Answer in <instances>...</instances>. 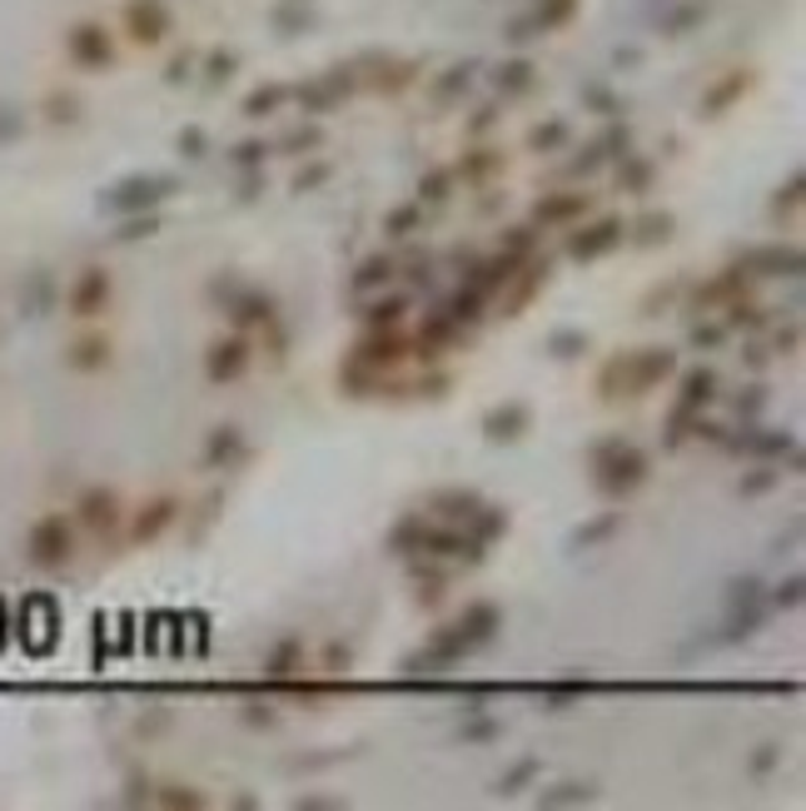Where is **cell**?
<instances>
[{
  "label": "cell",
  "mask_w": 806,
  "mask_h": 811,
  "mask_svg": "<svg viewBox=\"0 0 806 811\" xmlns=\"http://www.w3.org/2000/svg\"><path fill=\"white\" fill-rule=\"evenodd\" d=\"M389 274H394V260H384V254H379V260H368L364 270L354 274V294H368L374 284H389Z\"/></svg>",
  "instance_id": "15"
},
{
  "label": "cell",
  "mask_w": 806,
  "mask_h": 811,
  "mask_svg": "<svg viewBox=\"0 0 806 811\" xmlns=\"http://www.w3.org/2000/svg\"><path fill=\"white\" fill-rule=\"evenodd\" d=\"M239 448V429H219L215 443H209V463H219V458H229Z\"/></svg>",
  "instance_id": "22"
},
{
  "label": "cell",
  "mask_w": 806,
  "mask_h": 811,
  "mask_svg": "<svg viewBox=\"0 0 806 811\" xmlns=\"http://www.w3.org/2000/svg\"><path fill=\"white\" fill-rule=\"evenodd\" d=\"M76 514H80V522L90 532H110L115 518H120V498H115L110 488H85L80 504H76Z\"/></svg>",
  "instance_id": "3"
},
{
  "label": "cell",
  "mask_w": 806,
  "mask_h": 811,
  "mask_svg": "<svg viewBox=\"0 0 806 811\" xmlns=\"http://www.w3.org/2000/svg\"><path fill=\"white\" fill-rule=\"evenodd\" d=\"M578 349H588V339H582V334H553V354L558 359H572Z\"/></svg>",
  "instance_id": "23"
},
{
  "label": "cell",
  "mask_w": 806,
  "mask_h": 811,
  "mask_svg": "<svg viewBox=\"0 0 806 811\" xmlns=\"http://www.w3.org/2000/svg\"><path fill=\"white\" fill-rule=\"evenodd\" d=\"M642 229H647L642 240H647V244H657V240H667V229H672V219H667V215L657 219V215H652V219H642Z\"/></svg>",
  "instance_id": "25"
},
{
  "label": "cell",
  "mask_w": 806,
  "mask_h": 811,
  "mask_svg": "<svg viewBox=\"0 0 806 811\" xmlns=\"http://www.w3.org/2000/svg\"><path fill=\"white\" fill-rule=\"evenodd\" d=\"M672 364H677V359L667 354V349H642V354L632 359V379H628V393H642V389H652L657 379H667V373H672Z\"/></svg>",
  "instance_id": "9"
},
{
  "label": "cell",
  "mask_w": 806,
  "mask_h": 811,
  "mask_svg": "<svg viewBox=\"0 0 806 811\" xmlns=\"http://www.w3.org/2000/svg\"><path fill=\"white\" fill-rule=\"evenodd\" d=\"M399 314H409V299H389V304H368V314H364V319H368V324H374V329H379V324H384V329H394V324H399Z\"/></svg>",
  "instance_id": "19"
},
{
  "label": "cell",
  "mask_w": 806,
  "mask_h": 811,
  "mask_svg": "<svg viewBox=\"0 0 806 811\" xmlns=\"http://www.w3.org/2000/svg\"><path fill=\"white\" fill-rule=\"evenodd\" d=\"M235 319H239V324H269V319H274L269 294H249L244 304H235Z\"/></svg>",
  "instance_id": "16"
},
{
  "label": "cell",
  "mask_w": 806,
  "mask_h": 811,
  "mask_svg": "<svg viewBox=\"0 0 806 811\" xmlns=\"http://www.w3.org/2000/svg\"><path fill=\"white\" fill-rule=\"evenodd\" d=\"M294 657H299V643H294V637H284L279 653H274V663H269V677H289Z\"/></svg>",
  "instance_id": "21"
},
{
  "label": "cell",
  "mask_w": 806,
  "mask_h": 811,
  "mask_svg": "<svg viewBox=\"0 0 806 811\" xmlns=\"http://www.w3.org/2000/svg\"><path fill=\"white\" fill-rule=\"evenodd\" d=\"M498 623H503V613H498L493 603H473L469 613L459 617V633H463V643H469V647H479V643H488V637L498 633Z\"/></svg>",
  "instance_id": "10"
},
{
  "label": "cell",
  "mask_w": 806,
  "mask_h": 811,
  "mask_svg": "<svg viewBox=\"0 0 806 811\" xmlns=\"http://www.w3.org/2000/svg\"><path fill=\"white\" fill-rule=\"evenodd\" d=\"M712 389H717L712 369H697V373H687V383H682V403H677V413H672V443H682V423L692 419V409H697V403H707V399H712Z\"/></svg>",
  "instance_id": "4"
},
{
  "label": "cell",
  "mask_w": 806,
  "mask_h": 811,
  "mask_svg": "<svg viewBox=\"0 0 806 811\" xmlns=\"http://www.w3.org/2000/svg\"><path fill=\"white\" fill-rule=\"evenodd\" d=\"M155 189H169V185H150V179H130V185H120V189H110L105 195V209H115V215H125V209H145V205H155Z\"/></svg>",
  "instance_id": "11"
},
{
  "label": "cell",
  "mask_w": 806,
  "mask_h": 811,
  "mask_svg": "<svg viewBox=\"0 0 806 811\" xmlns=\"http://www.w3.org/2000/svg\"><path fill=\"white\" fill-rule=\"evenodd\" d=\"M175 498H155L150 508H140V518H135V543H150V538H160V532L175 522Z\"/></svg>",
  "instance_id": "13"
},
{
  "label": "cell",
  "mask_w": 806,
  "mask_h": 811,
  "mask_svg": "<svg viewBox=\"0 0 806 811\" xmlns=\"http://www.w3.org/2000/svg\"><path fill=\"white\" fill-rule=\"evenodd\" d=\"M592 797V786H582V782H568V786H558L553 797H538L543 807H572V802H588Z\"/></svg>",
  "instance_id": "20"
},
{
  "label": "cell",
  "mask_w": 806,
  "mask_h": 811,
  "mask_svg": "<svg viewBox=\"0 0 806 811\" xmlns=\"http://www.w3.org/2000/svg\"><path fill=\"white\" fill-rule=\"evenodd\" d=\"M533 772H538V762H518V772L508 776V782H498V792L508 797V792H513V786H523V782H528V776H533Z\"/></svg>",
  "instance_id": "24"
},
{
  "label": "cell",
  "mask_w": 806,
  "mask_h": 811,
  "mask_svg": "<svg viewBox=\"0 0 806 811\" xmlns=\"http://www.w3.org/2000/svg\"><path fill=\"white\" fill-rule=\"evenodd\" d=\"M105 364H110V339H105V334H80L76 344H66V369L100 373Z\"/></svg>",
  "instance_id": "5"
},
{
  "label": "cell",
  "mask_w": 806,
  "mask_h": 811,
  "mask_svg": "<svg viewBox=\"0 0 806 811\" xmlns=\"http://www.w3.org/2000/svg\"><path fill=\"white\" fill-rule=\"evenodd\" d=\"M403 359V344L394 334H374V339H364L358 344V354H354V364L358 369H384V364H399Z\"/></svg>",
  "instance_id": "12"
},
{
  "label": "cell",
  "mask_w": 806,
  "mask_h": 811,
  "mask_svg": "<svg viewBox=\"0 0 806 811\" xmlns=\"http://www.w3.org/2000/svg\"><path fill=\"white\" fill-rule=\"evenodd\" d=\"M751 270H792L797 274L802 270V254L797 250H757V254H747V264H741V274H751Z\"/></svg>",
  "instance_id": "14"
},
{
  "label": "cell",
  "mask_w": 806,
  "mask_h": 811,
  "mask_svg": "<svg viewBox=\"0 0 806 811\" xmlns=\"http://www.w3.org/2000/svg\"><path fill=\"white\" fill-rule=\"evenodd\" d=\"M578 209H588V195H568V199H553V205H538V219L553 224V219H572Z\"/></svg>",
  "instance_id": "18"
},
{
  "label": "cell",
  "mask_w": 806,
  "mask_h": 811,
  "mask_svg": "<svg viewBox=\"0 0 806 811\" xmlns=\"http://www.w3.org/2000/svg\"><path fill=\"white\" fill-rule=\"evenodd\" d=\"M802 603V578H792L787 588H777V607H797Z\"/></svg>",
  "instance_id": "26"
},
{
  "label": "cell",
  "mask_w": 806,
  "mask_h": 811,
  "mask_svg": "<svg viewBox=\"0 0 806 811\" xmlns=\"http://www.w3.org/2000/svg\"><path fill=\"white\" fill-rule=\"evenodd\" d=\"M592 468H598V488L602 494H632V488L647 478V458L638 453V448H628L622 439H608L592 448Z\"/></svg>",
  "instance_id": "1"
},
{
  "label": "cell",
  "mask_w": 806,
  "mask_h": 811,
  "mask_svg": "<svg viewBox=\"0 0 806 811\" xmlns=\"http://www.w3.org/2000/svg\"><path fill=\"white\" fill-rule=\"evenodd\" d=\"M771 756H777V746H761V756H757V762H751V772H767V766H771Z\"/></svg>",
  "instance_id": "28"
},
{
  "label": "cell",
  "mask_w": 806,
  "mask_h": 811,
  "mask_svg": "<svg viewBox=\"0 0 806 811\" xmlns=\"http://www.w3.org/2000/svg\"><path fill=\"white\" fill-rule=\"evenodd\" d=\"M413 219H419V205L399 209V215H394V219H389V234H403V229H409V224H413Z\"/></svg>",
  "instance_id": "27"
},
{
  "label": "cell",
  "mask_w": 806,
  "mask_h": 811,
  "mask_svg": "<svg viewBox=\"0 0 806 811\" xmlns=\"http://www.w3.org/2000/svg\"><path fill=\"white\" fill-rule=\"evenodd\" d=\"M618 240H622V219H602V224H592V229H582L578 240L568 244V254L572 260H598V254H608Z\"/></svg>",
  "instance_id": "6"
},
{
  "label": "cell",
  "mask_w": 806,
  "mask_h": 811,
  "mask_svg": "<svg viewBox=\"0 0 806 811\" xmlns=\"http://www.w3.org/2000/svg\"><path fill=\"white\" fill-rule=\"evenodd\" d=\"M528 419H533V413H528V403H508V409L488 413L483 429H488V439H493V443H513V439H523V433H528Z\"/></svg>",
  "instance_id": "8"
},
{
  "label": "cell",
  "mask_w": 806,
  "mask_h": 811,
  "mask_svg": "<svg viewBox=\"0 0 806 811\" xmlns=\"http://www.w3.org/2000/svg\"><path fill=\"white\" fill-rule=\"evenodd\" d=\"M244 364H249V344H244V339H219V344L209 349V379L215 383L239 379Z\"/></svg>",
  "instance_id": "7"
},
{
  "label": "cell",
  "mask_w": 806,
  "mask_h": 811,
  "mask_svg": "<svg viewBox=\"0 0 806 811\" xmlns=\"http://www.w3.org/2000/svg\"><path fill=\"white\" fill-rule=\"evenodd\" d=\"M479 304H483V294H479V290H469V294H453L443 314H449L453 324H473V319H479Z\"/></svg>",
  "instance_id": "17"
},
{
  "label": "cell",
  "mask_w": 806,
  "mask_h": 811,
  "mask_svg": "<svg viewBox=\"0 0 806 811\" xmlns=\"http://www.w3.org/2000/svg\"><path fill=\"white\" fill-rule=\"evenodd\" d=\"M66 309L76 319H100L105 309H110V270L85 264V270L76 274V284L66 290Z\"/></svg>",
  "instance_id": "2"
}]
</instances>
